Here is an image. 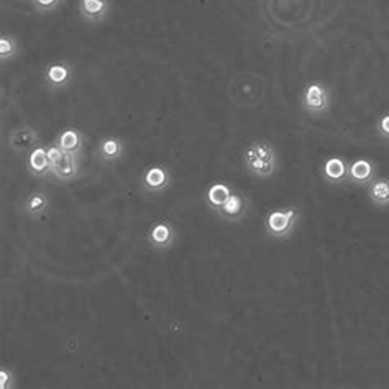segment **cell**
Masks as SVG:
<instances>
[{"mask_svg":"<svg viewBox=\"0 0 389 389\" xmlns=\"http://www.w3.org/2000/svg\"><path fill=\"white\" fill-rule=\"evenodd\" d=\"M123 151H125V145L117 136H107V138H102L99 142L97 153L101 156L102 161H107V163H115L123 156Z\"/></svg>","mask_w":389,"mask_h":389,"instance_id":"obj_14","label":"cell"},{"mask_svg":"<svg viewBox=\"0 0 389 389\" xmlns=\"http://www.w3.org/2000/svg\"><path fill=\"white\" fill-rule=\"evenodd\" d=\"M110 0H77V10L82 20L92 25L105 22L110 14Z\"/></svg>","mask_w":389,"mask_h":389,"instance_id":"obj_7","label":"cell"},{"mask_svg":"<svg viewBox=\"0 0 389 389\" xmlns=\"http://www.w3.org/2000/svg\"><path fill=\"white\" fill-rule=\"evenodd\" d=\"M299 212L296 207H286V209H276L268 214L264 229L266 234L275 240H286L291 237V234L296 229Z\"/></svg>","mask_w":389,"mask_h":389,"instance_id":"obj_2","label":"cell"},{"mask_svg":"<svg viewBox=\"0 0 389 389\" xmlns=\"http://www.w3.org/2000/svg\"><path fill=\"white\" fill-rule=\"evenodd\" d=\"M302 105L312 115H321L329 110L330 107V94L324 84L314 82L305 88L304 96H302Z\"/></svg>","mask_w":389,"mask_h":389,"instance_id":"obj_6","label":"cell"},{"mask_svg":"<svg viewBox=\"0 0 389 389\" xmlns=\"http://www.w3.org/2000/svg\"><path fill=\"white\" fill-rule=\"evenodd\" d=\"M373 175H375V168L368 160L353 161L349 168V177L353 184L363 186V184L370 183Z\"/></svg>","mask_w":389,"mask_h":389,"instance_id":"obj_16","label":"cell"},{"mask_svg":"<svg viewBox=\"0 0 389 389\" xmlns=\"http://www.w3.org/2000/svg\"><path fill=\"white\" fill-rule=\"evenodd\" d=\"M322 175H324L325 181L330 184H340L349 176V168L347 163L338 156H332L324 163L322 166Z\"/></svg>","mask_w":389,"mask_h":389,"instance_id":"obj_15","label":"cell"},{"mask_svg":"<svg viewBox=\"0 0 389 389\" xmlns=\"http://www.w3.org/2000/svg\"><path fill=\"white\" fill-rule=\"evenodd\" d=\"M230 194H231V189L229 188V186L223 183H215L207 189L205 201H207V204H209V207H212L214 210H218L223 204H225L227 199L230 197Z\"/></svg>","mask_w":389,"mask_h":389,"instance_id":"obj_17","label":"cell"},{"mask_svg":"<svg viewBox=\"0 0 389 389\" xmlns=\"http://www.w3.org/2000/svg\"><path fill=\"white\" fill-rule=\"evenodd\" d=\"M63 3V0H32V5L38 14H49L55 12Z\"/></svg>","mask_w":389,"mask_h":389,"instance_id":"obj_20","label":"cell"},{"mask_svg":"<svg viewBox=\"0 0 389 389\" xmlns=\"http://www.w3.org/2000/svg\"><path fill=\"white\" fill-rule=\"evenodd\" d=\"M74 77V68L68 61H53L43 71L45 86L51 90L64 89Z\"/></svg>","mask_w":389,"mask_h":389,"instance_id":"obj_4","label":"cell"},{"mask_svg":"<svg viewBox=\"0 0 389 389\" xmlns=\"http://www.w3.org/2000/svg\"><path fill=\"white\" fill-rule=\"evenodd\" d=\"M147 242L155 251H168L176 243V229L169 221H156L151 223L147 234Z\"/></svg>","mask_w":389,"mask_h":389,"instance_id":"obj_3","label":"cell"},{"mask_svg":"<svg viewBox=\"0 0 389 389\" xmlns=\"http://www.w3.org/2000/svg\"><path fill=\"white\" fill-rule=\"evenodd\" d=\"M8 145H10L12 150L16 153H25L28 150L32 151L33 148H36L40 145V136L36 134L35 128L22 127L10 135Z\"/></svg>","mask_w":389,"mask_h":389,"instance_id":"obj_9","label":"cell"},{"mask_svg":"<svg viewBox=\"0 0 389 389\" xmlns=\"http://www.w3.org/2000/svg\"><path fill=\"white\" fill-rule=\"evenodd\" d=\"M55 143L64 153H71L74 156H79L82 148H84V135H82V131L77 130V128L69 127L64 128V130L56 136Z\"/></svg>","mask_w":389,"mask_h":389,"instance_id":"obj_10","label":"cell"},{"mask_svg":"<svg viewBox=\"0 0 389 389\" xmlns=\"http://www.w3.org/2000/svg\"><path fill=\"white\" fill-rule=\"evenodd\" d=\"M16 53H18V41L15 40V36L10 33L8 35L2 33V36H0V60H2V63L14 60Z\"/></svg>","mask_w":389,"mask_h":389,"instance_id":"obj_19","label":"cell"},{"mask_svg":"<svg viewBox=\"0 0 389 389\" xmlns=\"http://www.w3.org/2000/svg\"><path fill=\"white\" fill-rule=\"evenodd\" d=\"M47 151H48V158H49V163H51V166L56 163L58 160L61 158V156L64 155V151L61 150V148L58 147L56 143H53V145H49V147H47Z\"/></svg>","mask_w":389,"mask_h":389,"instance_id":"obj_22","label":"cell"},{"mask_svg":"<svg viewBox=\"0 0 389 389\" xmlns=\"http://www.w3.org/2000/svg\"><path fill=\"white\" fill-rule=\"evenodd\" d=\"M243 164L251 176L268 179L278 171V153L268 140H255L243 151Z\"/></svg>","mask_w":389,"mask_h":389,"instance_id":"obj_1","label":"cell"},{"mask_svg":"<svg viewBox=\"0 0 389 389\" xmlns=\"http://www.w3.org/2000/svg\"><path fill=\"white\" fill-rule=\"evenodd\" d=\"M15 376H14V371H12V368L8 366H2V370H0V388L2 389H10L15 386Z\"/></svg>","mask_w":389,"mask_h":389,"instance_id":"obj_21","label":"cell"},{"mask_svg":"<svg viewBox=\"0 0 389 389\" xmlns=\"http://www.w3.org/2000/svg\"><path fill=\"white\" fill-rule=\"evenodd\" d=\"M51 205V196L43 189H35L28 194L27 201L23 204V212L30 218H40L49 210Z\"/></svg>","mask_w":389,"mask_h":389,"instance_id":"obj_8","label":"cell"},{"mask_svg":"<svg viewBox=\"0 0 389 389\" xmlns=\"http://www.w3.org/2000/svg\"><path fill=\"white\" fill-rule=\"evenodd\" d=\"M379 131L383 135L389 136V115H384V117L379 120Z\"/></svg>","mask_w":389,"mask_h":389,"instance_id":"obj_23","label":"cell"},{"mask_svg":"<svg viewBox=\"0 0 389 389\" xmlns=\"http://www.w3.org/2000/svg\"><path fill=\"white\" fill-rule=\"evenodd\" d=\"M171 183V171L166 166H163V164H153V166L147 168L142 175V179H140L142 188L150 194H160L166 191Z\"/></svg>","mask_w":389,"mask_h":389,"instance_id":"obj_5","label":"cell"},{"mask_svg":"<svg viewBox=\"0 0 389 389\" xmlns=\"http://www.w3.org/2000/svg\"><path fill=\"white\" fill-rule=\"evenodd\" d=\"M28 171L35 177H45L51 175V163H49L47 147L38 145L28 155Z\"/></svg>","mask_w":389,"mask_h":389,"instance_id":"obj_11","label":"cell"},{"mask_svg":"<svg viewBox=\"0 0 389 389\" xmlns=\"http://www.w3.org/2000/svg\"><path fill=\"white\" fill-rule=\"evenodd\" d=\"M218 215L227 221L237 222L240 218L245 217L247 214V199L242 196V194L231 192L230 197L227 199V202L223 204L221 209L217 210Z\"/></svg>","mask_w":389,"mask_h":389,"instance_id":"obj_12","label":"cell"},{"mask_svg":"<svg viewBox=\"0 0 389 389\" xmlns=\"http://www.w3.org/2000/svg\"><path fill=\"white\" fill-rule=\"evenodd\" d=\"M79 164H77V156L71 153H64L60 160L51 166V176H55L60 181H71L77 176Z\"/></svg>","mask_w":389,"mask_h":389,"instance_id":"obj_13","label":"cell"},{"mask_svg":"<svg viewBox=\"0 0 389 389\" xmlns=\"http://www.w3.org/2000/svg\"><path fill=\"white\" fill-rule=\"evenodd\" d=\"M371 202L378 207L389 205V181L388 179H378L370 186L368 191Z\"/></svg>","mask_w":389,"mask_h":389,"instance_id":"obj_18","label":"cell"}]
</instances>
